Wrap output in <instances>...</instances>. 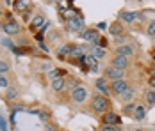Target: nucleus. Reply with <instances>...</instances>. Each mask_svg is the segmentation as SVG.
Here are the masks:
<instances>
[{"label":"nucleus","instance_id":"obj_7","mask_svg":"<svg viewBox=\"0 0 155 131\" xmlns=\"http://www.w3.org/2000/svg\"><path fill=\"white\" fill-rule=\"evenodd\" d=\"M112 67H118V69H125V67H128V57L116 55V57L112 58Z\"/></svg>","mask_w":155,"mask_h":131},{"label":"nucleus","instance_id":"obj_15","mask_svg":"<svg viewBox=\"0 0 155 131\" xmlns=\"http://www.w3.org/2000/svg\"><path fill=\"white\" fill-rule=\"evenodd\" d=\"M64 85H66V82L62 80V78H55V80H52V90L54 92H61L62 89H64Z\"/></svg>","mask_w":155,"mask_h":131},{"label":"nucleus","instance_id":"obj_38","mask_svg":"<svg viewBox=\"0 0 155 131\" xmlns=\"http://www.w3.org/2000/svg\"><path fill=\"white\" fill-rule=\"evenodd\" d=\"M47 129H48V131H55V128H54L52 124H48V126H47Z\"/></svg>","mask_w":155,"mask_h":131},{"label":"nucleus","instance_id":"obj_30","mask_svg":"<svg viewBox=\"0 0 155 131\" xmlns=\"http://www.w3.org/2000/svg\"><path fill=\"white\" fill-rule=\"evenodd\" d=\"M102 131H118V129H116V126H110V124H104Z\"/></svg>","mask_w":155,"mask_h":131},{"label":"nucleus","instance_id":"obj_29","mask_svg":"<svg viewBox=\"0 0 155 131\" xmlns=\"http://www.w3.org/2000/svg\"><path fill=\"white\" fill-rule=\"evenodd\" d=\"M107 39H105V37H100V39H98V46H100V48H105V46H107Z\"/></svg>","mask_w":155,"mask_h":131},{"label":"nucleus","instance_id":"obj_32","mask_svg":"<svg viewBox=\"0 0 155 131\" xmlns=\"http://www.w3.org/2000/svg\"><path fill=\"white\" fill-rule=\"evenodd\" d=\"M0 87H7V80L0 74Z\"/></svg>","mask_w":155,"mask_h":131},{"label":"nucleus","instance_id":"obj_36","mask_svg":"<svg viewBox=\"0 0 155 131\" xmlns=\"http://www.w3.org/2000/svg\"><path fill=\"white\" fill-rule=\"evenodd\" d=\"M39 119H41V120H47V119H48V114H39Z\"/></svg>","mask_w":155,"mask_h":131},{"label":"nucleus","instance_id":"obj_23","mask_svg":"<svg viewBox=\"0 0 155 131\" xmlns=\"http://www.w3.org/2000/svg\"><path fill=\"white\" fill-rule=\"evenodd\" d=\"M16 96H18V90H16L15 87H11V89H7V92H5V98L9 99V101H13Z\"/></svg>","mask_w":155,"mask_h":131},{"label":"nucleus","instance_id":"obj_33","mask_svg":"<svg viewBox=\"0 0 155 131\" xmlns=\"http://www.w3.org/2000/svg\"><path fill=\"white\" fill-rule=\"evenodd\" d=\"M0 131H5V120H4V117H0Z\"/></svg>","mask_w":155,"mask_h":131},{"label":"nucleus","instance_id":"obj_25","mask_svg":"<svg viewBox=\"0 0 155 131\" xmlns=\"http://www.w3.org/2000/svg\"><path fill=\"white\" fill-rule=\"evenodd\" d=\"M7 71H9V64H7V62H4V60H0V74L7 73Z\"/></svg>","mask_w":155,"mask_h":131},{"label":"nucleus","instance_id":"obj_19","mask_svg":"<svg viewBox=\"0 0 155 131\" xmlns=\"http://www.w3.org/2000/svg\"><path fill=\"white\" fill-rule=\"evenodd\" d=\"M82 55H84V48H82V46H71L70 58H80Z\"/></svg>","mask_w":155,"mask_h":131},{"label":"nucleus","instance_id":"obj_2","mask_svg":"<svg viewBox=\"0 0 155 131\" xmlns=\"http://www.w3.org/2000/svg\"><path fill=\"white\" fill-rule=\"evenodd\" d=\"M68 29L71 30V32H80V30H84V18L80 14L70 16V20H68Z\"/></svg>","mask_w":155,"mask_h":131},{"label":"nucleus","instance_id":"obj_11","mask_svg":"<svg viewBox=\"0 0 155 131\" xmlns=\"http://www.w3.org/2000/svg\"><path fill=\"white\" fill-rule=\"evenodd\" d=\"M89 55H93V57L98 60V58L105 57V55H107V51H105V48H100L98 44H93V46L89 48Z\"/></svg>","mask_w":155,"mask_h":131},{"label":"nucleus","instance_id":"obj_5","mask_svg":"<svg viewBox=\"0 0 155 131\" xmlns=\"http://www.w3.org/2000/svg\"><path fill=\"white\" fill-rule=\"evenodd\" d=\"M105 78H109V80H123V69H118V67H107L105 69Z\"/></svg>","mask_w":155,"mask_h":131},{"label":"nucleus","instance_id":"obj_28","mask_svg":"<svg viewBox=\"0 0 155 131\" xmlns=\"http://www.w3.org/2000/svg\"><path fill=\"white\" fill-rule=\"evenodd\" d=\"M136 106L137 104H134V103H127L125 104V112H132V110H136Z\"/></svg>","mask_w":155,"mask_h":131},{"label":"nucleus","instance_id":"obj_39","mask_svg":"<svg viewBox=\"0 0 155 131\" xmlns=\"http://www.w3.org/2000/svg\"><path fill=\"white\" fill-rule=\"evenodd\" d=\"M150 131H155V128H152V129H150Z\"/></svg>","mask_w":155,"mask_h":131},{"label":"nucleus","instance_id":"obj_26","mask_svg":"<svg viewBox=\"0 0 155 131\" xmlns=\"http://www.w3.org/2000/svg\"><path fill=\"white\" fill-rule=\"evenodd\" d=\"M146 32H148V36H155V20L148 25V30H146Z\"/></svg>","mask_w":155,"mask_h":131},{"label":"nucleus","instance_id":"obj_12","mask_svg":"<svg viewBox=\"0 0 155 131\" xmlns=\"http://www.w3.org/2000/svg\"><path fill=\"white\" fill-rule=\"evenodd\" d=\"M109 30H110V34L116 36V37H121V36H123V25H121L120 21H112L110 27H109Z\"/></svg>","mask_w":155,"mask_h":131},{"label":"nucleus","instance_id":"obj_14","mask_svg":"<svg viewBox=\"0 0 155 131\" xmlns=\"http://www.w3.org/2000/svg\"><path fill=\"white\" fill-rule=\"evenodd\" d=\"M43 25H45V16H43V14H38V16H34V20H32L31 29L32 30H38V29H41Z\"/></svg>","mask_w":155,"mask_h":131},{"label":"nucleus","instance_id":"obj_18","mask_svg":"<svg viewBox=\"0 0 155 131\" xmlns=\"http://www.w3.org/2000/svg\"><path fill=\"white\" fill-rule=\"evenodd\" d=\"M96 87H98V90H100L104 96H107L109 90H110V89L105 85V78H98V80H96Z\"/></svg>","mask_w":155,"mask_h":131},{"label":"nucleus","instance_id":"obj_40","mask_svg":"<svg viewBox=\"0 0 155 131\" xmlns=\"http://www.w3.org/2000/svg\"><path fill=\"white\" fill-rule=\"evenodd\" d=\"M136 131H143V129H136Z\"/></svg>","mask_w":155,"mask_h":131},{"label":"nucleus","instance_id":"obj_10","mask_svg":"<svg viewBox=\"0 0 155 131\" xmlns=\"http://www.w3.org/2000/svg\"><path fill=\"white\" fill-rule=\"evenodd\" d=\"M120 18H121V21H127V23H132L134 20H137V18H143V13H128V11H123L121 14H120Z\"/></svg>","mask_w":155,"mask_h":131},{"label":"nucleus","instance_id":"obj_21","mask_svg":"<svg viewBox=\"0 0 155 131\" xmlns=\"http://www.w3.org/2000/svg\"><path fill=\"white\" fill-rule=\"evenodd\" d=\"M62 74H66V71H62V69H52V71L48 73V78H50V82H52V80H55V78H62Z\"/></svg>","mask_w":155,"mask_h":131},{"label":"nucleus","instance_id":"obj_22","mask_svg":"<svg viewBox=\"0 0 155 131\" xmlns=\"http://www.w3.org/2000/svg\"><path fill=\"white\" fill-rule=\"evenodd\" d=\"M146 103H148V104H152V106L155 104V89H152V90H148V92H146Z\"/></svg>","mask_w":155,"mask_h":131},{"label":"nucleus","instance_id":"obj_1","mask_svg":"<svg viewBox=\"0 0 155 131\" xmlns=\"http://www.w3.org/2000/svg\"><path fill=\"white\" fill-rule=\"evenodd\" d=\"M91 108H93L94 112H98V114H105L109 108V101L105 96H94L93 99H91Z\"/></svg>","mask_w":155,"mask_h":131},{"label":"nucleus","instance_id":"obj_6","mask_svg":"<svg viewBox=\"0 0 155 131\" xmlns=\"http://www.w3.org/2000/svg\"><path fill=\"white\" fill-rule=\"evenodd\" d=\"M2 29H4V32H5L7 36H16V34L20 32V25H18L16 21H13V20H11V21L4 23V27H2Z\"/></svg>","mask_w":155,"mask_h":131},{"label":"nucleus","instance_id":"obj_13","mask_svg":"<svg viewBox=\"0 0 155 131\" xmlns=\"http://www.w3.org/2000/svg\"><path fill=\"white\" fill-rule=\"evenodd\" d=\"M132 53H134V48H132V46H128V44L118 46V50H116V55H123V57H130Z\"/></svg>","mask_w":155,"mask_h":131},{"label":"nucleus","instance_id":"obj_35","mask_svg":"<svg viewBox=\"0 0 155 131\" xmlns=\"http://www.w3.org/2000/svg\"><path fill=\"white\" fill-rule=\"evenodd\" d=\"M148 83H150V87H152V89H155V76L150 78V82H148Z\"/></svg>","mask_w":155,"mask_h":131},{"label":"nucleus","instance_id":"obj_37","mask_svg":"<svg viewBox=\"0 0 155 131\" xmlns=\"http://www.w3.org/2000/svg\"><path fill=\"white\" fill-rule=\"evenodd\" d=\"M105 27H107L105 23H98V29H100V30H105Z\"/></svg>","mask_w":155,"mask_h":131},{"label":"nucleus","instance_id":"obj_4","mask_svg":"<svg viewBox=\"0 0 155 131\" xmlns=\"http://www.w3.org/2000/svg\"><path fill=\"white\" fill-rule=\"evenodd\" d=\"M80 37H82L84 41H89V43H93V44H98L100 34H98L94 29H87V30H84V32L80 34Z\"/></svg>","mask_w":155,"mask_h":131},{"label":"nucleus","instance_id":"obj_20","mask_svg":"<svg viewBox=\"0 0 155 131\" xmlns=\"http://www.w3.org/2000/svg\"><path fill=\"white\" fill-rule=\"evenodd\" d=\"M15 9L16 11H20V13L27 11V9H29V0H16L15 2Z\"/></svg>","mask_w":155,"mask_h":131},{"label":"nucleus","instance_id":"obj_24","mask_svg":"<svg viewBox=\"0 0 155 131\" xmlns=\"http://www.w3.org/2000/svg\"><path fill=\"white\" fill-rule=\"evenodd\" d=\"M70 51H71V46H61V48H59V57L64 58L66 55L70 57Z\"/></svg>","mask_w":155,"mask_h":131},{"label":"nucleus","instance_id":"obj_8","mask_svg":"<svg viewBox=\"0 0 155 131\" xmlns=\"http://www.w3.org/2000/svg\"><path fill=\"white\" fill-rule=\"evenodd\" d=\"M102 120H104V124H110V126H116L118 122H120V117L116 115L114 112H105L104 117H102Z\"/></svg>","mask_w":155,"mask_h":131},{"label":"nucleus","instance_id":"obj_34","mask_svg":"<svg viewBox=\"0 0 155 131\" xmlns=\"http://www.w3.org/2000/svg\"><path fill=\"white\" fill-rule=\"evenodd\" d=\"M39 48H41V50H43L45 53H48V51H50V50H48V46H47L45 43H39Z\"/></svg>","mask_w":155,"mask_h":131},{"label":"nucleus","instance_id":"obj_17","mask_svg":"<svg viewBox=\"0 0 155 131\" xmlns=\"http://www.w3.org/2000/svg\"><path fill=\"white\" fill-rule=\"evenodd\" d=\"M120 98H121V99H123L125 103H130V101H132V98H134V89L127 87V89L123 90V92L120 94Z\"/></svg>","mask_w":155,"mask_h":131},{"label":"nucleus","instance_id":"obj_9","mask_svg":"<svg viewBox=\"0 0 155 131\" xmlns=\"http://www.w3.org/2000/svg\"><path fill=\"white\" fill-rule=\"evenodd\" d=\"M127 87H128V85L125 83V80H114V82H112V85H110L109 89H110L114 94H118V96H120V94H121Z\"/></svg>","mask_w":155,"mask_h":131},{"label":"nucleus","instance_id":"obj_31","mask_svg":"<svg viewBox=\"0 0 155 131\" xmlns=\"http://www.w3.org/2000/svg\"><path fill=\"white\" fill-rule=\"evenodd\" d=\"M77 87H78L77 80H70V83H68V89H73V90H75Z\"/></svg>","mask_w":155,"mask_h":131},{"label":"nucleus","instance_id":"obj_16","mask_svg":"<svg viewBox=\"0 0 155 131\" xmlns=\"http://www.w3.org/2000/svg\"><path fill=\"white\" fill-rule=\"evenodd\" d=\"M144 117H146V108L141 106V104H137L136 110H134V119H136V120H143Z\"/></svg>","mask_w":155,"mask_h":131},{"label":"nucleus","instance_id":"obj_3","mask_svg":"<svg viewBox=\"0 0 155 131\" xmlns=\"http://www.w3.org/2000/svg\"><path fill=\"white\" fill-rule=\"evenodd\" d=\"M86 98H87V89L82 87V85H78V87L71 92V99H73L75 103H84Z\"/></svg>","mask_w":155,"mask_h":131},{"label":"nucleus","instance_id":"obj_27","mask_svg":"<svg viewBox=\"0 0 155 131\" xmlns=\"http://www.w3.org/2000/svg\"><path fill=\"white\" fill-rule=\"evenodd\" d=\"M2 44H5V46H7V48H9V50H13V51H15V44L11 43V41H9V39H2Z\"/></svg>","mask_w":155,"mask_h":131}]
</instances>
